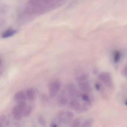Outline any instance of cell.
<instances>
[{
    "label": "cell",
    "instance_id": "6da1fadb",
    "mask_svg": "<svg viewBox=\"0 0 127 127\" xmlns=\"http://www.w3.org/2000/svg\"><path fill=\"white\" fill-rule=\"evenodd\" d=\"M65 1V0H30L28 4L33 6H50L56 9L62 6Z\"/></svg>",
    "mask_w": 127,
    "mask_h": 127
},
{
    "label": "cell",
    "instance_id": "7a4b0ae2",
    "mask_svg": "<svg viewBox=\"0 0 127 127\" xmlns=\"http://www.w3.org/2000/svg\"><path fill=\"white\" fill-rule=\"evenodd\" d=\"M74 115L69 111H62L57 115V122L60 124H66L69 123L73 119Z\"/></svg>",
    "mask_w": 127,
    "mask_h": 127
},
{
    "label": "cell",
    "instance_id": "3957f363",
    "mask_svg": "<svg viewBox=\"0 0 127 127\" xmlns=\"http://www.w3.org/2000/svg\"><path fill=\"white\" fill-rule=\"evenodd\" d=\"M61 84L59 80H56L52 81L49 85V94L52 97H55L57 95L61 89Z\"/></svg>",
    "mask_w": 127,
    "mask_h": 127
},
{
    "label": "cell",
    "instance_id": "277c9868",
    "mask_svg": "<svg viewBox=\"0 0 127 127\" xmlns=\"http://www.w3.org/2000/svg\"><path fill=\"white\" fill-rule=\"evenodd\" d=\"M98 78L107 87L111 88L113 86L112 78L109 73H102L99 75Z\"/></svg>",
    "mask_w": 127,
    "mask_h": 127
},
{
    "label": "cell",
    "instance_id": "5b68a950",
    "mask_svg": "<svg viewBox=\"0 0 127 127\" xmlns=\"http://www.w3.org/2000/svg\"><path fill=\"white\" fill-rule=\"evenodd\" d=\"M79 87L82 91L90 92L91 91L92 88L87 81L79 83Z\"/></svg>",
    "mask_w": 127,
    "mask_h": 127
},
{
    "label": "cell",
    "instance_id": "8992f818",
    "mask_svg": "<svg viewBox=\"0 0 127 127\" xmlns=\"http://www.w3.org/2000/svg\"><path fill=\"white\" fill-rule=\"evenodd\" d=\"M82 105L76 99H72L69 102V106L70 108L75 110L78 113Z\"/></svg>",
    "mask_w": 127,
    "mask_h": 127
},
{
    "label": "cell",
    "instance_id": "52a82bcc",
    "mask_svg": "<svg viewBox=\"0 0 127 127\" xmlns=\"http://www.w3.org/2000/svg\"><path fill=\"white\" fill-rule=\"evenodd\" d=\"M67 94L69 97L74 98L77 95V91L75 85L73 84H70L67 86Z\"/></svg>",
    "mask_w": 127,
    "mask_h": 127
},
{
    "label": "cell",
    "instance_id": "ba28073f",
    "mask_svg": "<svg viewBox=\"0 0 127 127\" xmlns=\"http://www.w3.org/2000/svg\"><path fill=\"white\" fill-rule=\"evenodd\" d=\"M22 113L18 110L17 107L13 108L12 110V114L13 117L15 120L19 121L22 119Z\"/></svg>",
    "mask_w": 127,
    "mask_h": 127
},
{
    "label": "cell",
    "instance_id": "9c48e42d",
    "mask_svg": "<svg viewBox=\"0 0 127 127\" xmlns=\"http://www.w3.org/2000/svg\"><path fill=\"white\" fill-rule=\"evenodd\" d=\"M14 98L15 101L18 102L20 101H26V100L27 97L24 92L21 91L17 92L16 94H15Z\"/></svg>",
    "mask_w": 127,
    "mask_h": 127
},
{
    "label": "cell",
    "instance_id": "30bf717a",
    "mask_svg": "<svg viewBox=\"0 0 127 127\" xmlns=\"http://www.w3.org/2000/svg\"><path fill=\"white\" fill-rule=\"evenodd\" d=\"M68 99L65 95L62 94L58 97V103L60 106H64L67 104Z\"/></svg>",
    "mask_w": 127,
    "mask_h": 127
},
{
    "label": "cell",
    "instance_id": "8fae6325",
    "mask_svg": "<svg viewBox=\"0 0 127 127\" xmlns=\"http://www.w3.org/2000/svg\"><path fill=\"white\" fill-rule=\"evenodd\" d=\"M17 32V31L16 30L13 29H9L3 33L2 37L4 38H8L14 36Z\"/></svg>",
    "mask_w": 127,
    "mask_h": 127
},
{
    "label": "cell",
    "instance_id": "7c38bea8",
    "mask_svg": "<svg viewBox=\"0 0 127 127\" xmlns=\"http://www.w3.org/2000/svg\"><path fill=\"white\" fill-rule=\"evenodd\" d=\"M16 107L23 114L27 108V105L25 101H18Z\"/></svg>",
    "mask_w": 127,
    "mask_h": 127
},
{
    "label": "cell",
    "instance_id": "4fadbf2b",
    "mask_svg": "<svg viewBox=\"0 0 127 127\" xmlns=\"http://www.w3.org/2000/svg\"><path fill=\"white\" fill-rule=\"evenodd\" d=\"M27 97L30 101L34 100L35 97V92L34 89L32 88H30L27 91Z\"/></svg>",
    "mask_w": 127,
    "mask_h": 127
},
{
    "label": "cell",
    "instance_id": "5bb4252c",
    "mask_svg": "<svg viewBox=\"0 0 127 127\" xmlns=\"http://www.w3.org/2000/svg\"><path fill=\"white\" fill-rule=\"evenodd\" d=\"M88 78H89V75L88 74H83L77 77L76 78V80L78 82V83H79L87 81Z\"/></svg>",
    "mask_w": 127,
    "mask_h": 127
},
{
    "label": "cell",
    "instance_id": "9a60e30c",
    "mask_svg": "<svg viewBox=\"0 0 127 127\" xmlns=\"http://www.w3.org/2000/svg\"><path fill=\"white\" fill-rule=\"evenodd\" d=\"M93 123V119H87L84 122L81 124V127H90L92 126Z\"/></svg>",
    "mask_w": 127,
    "mask_h": 127
},
{
    "label": "cell",
    "instance_id": "2e32d148",
    "mask_svg": "<svg viewBox=\"0 0 127 127\" xmlns=\"http://www.w3.org/2000/svg\"><path fill=\"white\" fill-rule=\"evenodd\" d=\"M121 53L119 51H116L114 54L113 60L115 64H117L120 61Z\"/></svg>",
    "mask_w": 127,
    "mask_h": 127
},
{
    "label": "cell",
    "instance_id": "e0dca14e",
    "mask_svg": "<svg viewBox=\"0 0 127 127\" xmlns=\"http://www.w3.org/2000/svg\"><path fill=\"white\" fill-rule=\"evenodd\" d=\"M81 98L85 103L91 104V99L88 95L86 94H83L81 95Z\"/></svg>",
    "mask_w": 127,
    "mask_h": 127
},
{
    "label": "cell",
    "instance_id": "ac0fdd59",
    "mask_svg": "<svg viewBox=\"0 0 127 127\" xmlns=\"http://www.w3.org/2000/svg\"><path fill=\"white\" fill-rule=\"evenodd\" d=\"M38 121L40 125L42 126H45L46 125V122L44 117L42 116H39L38 117Z\"/></svg>",
    "mask_w": 127,
    "mask_h": 127
},
{
    "label": "cell",
    "instance_id": "d6986e66",
    "mask_svg": "<svg viewBox=\"0 0 127 127\" xmlns=\"http://www.w3.org/2000/svg\"><path fill=\"white\" fill-rule=\"evenodd\" d=\"M32 111V106H30L27 108L26 109L23 113V116L25 117H28L30 115Z\"/></svg>",
    "mask_w": 127,
    "mask_h": 127
},
{
    "label": "cell",
    "instance_id": "ffe728a7",
    "mask_svg": "<svg viewBox=\"0 0 127 127\" xmlns=\"http://www.w3.org/2000/svg\"><path fill=\"white\" fill-rule=\"evenodd\" d=\"M81 125V120L80 119H75L72 123V127H79Z\"/></svg>",
    "mask_w": 127,
    "mask_h": 127
},
{
    "label": "cell",
    "instance_id": "44dd1931",
    "mask_svg": "<svg viewBox=\"0 0 127 127\" xmlns=\"http://www.w3.org/2000/svg\"><path fill=\"white\" fill-rule=\"evenodd\" d=\"M8 6H2L0 7V12L1 13H5L8 11Z\"/></svg>",
    "mask_w": 127,
    "mask_h": 127
},
{
    "label": "cell",
    "instance_id": "7402d4cb",
    "mask_svg": "<svg viewBox=\"0 0 127 127\" xmlns=\"http://www.w3.org/2000/svg\"><path fill=\"white\" fill-rule=\"evenodd\" d=\"M122 75L123 76L126 77V76H127V66H125L123 68V69L122 70Z\"/></svg>",
    "mask_w": 127,
    "mask_h": 127
},
{
    "label": "cell",
    "instance_id": "603a6c76",
    "mask_svg": "<svg viewBox=\"0 0 127 127\" xmlns=\"http://www.w3.org/2000/svg\"><path fill=\"white\" fill-rule=\"evenodd\" d=\"M5 24V21L3 19H0V29L2 28Z\"/></svg>",
    "mask_w": 127,
    "mask_h": 127
},
{
    "label": "cell",
    "instance_id": "cb8c5ba5",
    "mask_svg": "<svg viewBox=\"0 0 127 127\" xmlns=\"http://www.w3.org/2000/svg\"><path fill=\"white\" fill-rule=\"evenodd\" d=\"M42 100L44 102H46L48 100V97H47L46 95H43L42 96Z\"/></svg>",
    "mask_w": 127,
    "mask_h": 127
},
{
    "label": "cell",
    "instance_id": "d4e9b609",
    "mask_svg": "<svg viewBox=\"0 0 127 127\" xmlns=\"http://www.w3.org/2000/svg\"><path fill=\"white\" fill-rule=\"evenodd\" d=\"M95 88L97 90H100L101 87H100V85L99 84H96L95 85Z\"/></svg>",
    "mask_w": 127,
    "mask_h": 127
},
{
    "label": "cell",
    "instance_id": "484cf974",
    "mask_svg": "<svg viewBox=\"0 0 127 127\" xmlns=\"http://www.w3.org/2000/svg\"><path fill=\"white\" fill-rule=\"evenodd\" d=\"M98 69H97V68H95V69H94V74H96L98 73Z\"/></svg>",
    "mask_w": 127,
    "mask_h": 127
},
{
    "label": "cell",
    "instance_id": "4316f807",
    "mask_svg": "<svg viewBox=\"0 0 127 127\" xmlns=\"http://www.w3.org/2000/svg\"><path fill=\"white\" fill-rule=\"evenodd\" d=\"M2 126V124H1V122H0V127H1Z\"/></svg>",
    "mask_w": 127,
    "mask_h": 127
},
{
    "label": "cell",
    "instance_id": "83f0119b",
    "mask_svg": "<svg viewBox=\"0 0 127 127\" xmlns=\"http://www.w3.org/2000/svg\"><path fill=\"white\" fill-rule=\"evenodd\" d=\"M1 62H1V60H0V65H1Z\"/></svg>",
    "mask_w": 127,
    "mask_h": 127
},
{
    "label": "cell",
    "instance_id": "f1b7e54d",
    "mask_svg": "<svg viewBox=\"0 0 127 127\" xmlns=\"http://www.w3.org/2000/svg\"><path fill=\"white\" fill-rule=\"evenodd\" d=\"M0 73H1V72H0Z\"/></svg>",
    "mask_w": 127,
    "mask_h": 127
}]
</instances>
